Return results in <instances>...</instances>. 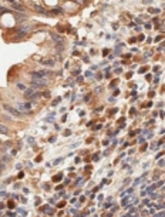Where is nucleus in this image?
I'll use <instances>...</instances> for the list:
<instances>
[{
    "instance_id": "obj_1",
    "label": "nucleus",
    "mask_w": 165,
    "mask_h": 217,
    "mask_svg": "<svg viewBox=\"0 0 165 217\" xmlns=\"http://www.w3.org/2000/svg\"><path fill=\"white\" fill-rule=\"evenodd\" d=\"M3 108H4V110H7L9 113H12V114H14V116H20V111L14 110V108H13V107H10L9 104H3Z\"/></svg>"
},
{
    "instance_id": "obj_2",
    "label": "nucleus",
    "mask_w": 165,
    "mask_h": 217,
    "mask_svg": "<svg viewBox=\"0 0 165 217\" xmlns=\"http://www.w3.org/2000/svg\"><path fill=\"white\" fill-rule=\"evenodd\" d=\"M19 107H20L21 110H28V108H30V104H24V103H20V104H19Z\"/></svg>"
},
{
    "instance_id": "obj_3",
    "label": "nucleus",
    "mask_w": 165,
    "mask_h": 217,
    "mask_svg": "<svg viewBox=\"0 0 165 217\" xmlns=\"http://www.w3.org/2000/svg\"><path fill=\"white\" fill-rule=\"evenodd\" d=\"M0 131H1V133H7V129L4 126H0Z\"/></svg>"
}]
</instances>
